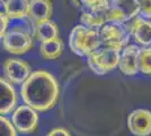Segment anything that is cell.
Returning <instances> with one entry per match:
<instances>
[{
	"instance_id": "18",
	"label": "cell",
	"mask_w": 151,
	"mask_h": 136,
	"mask_svg": "<svg viewBox=\"0 0 151 136\" xmlns=\"http://www.w3.org/2000/svg\"><path fill=\"white\" fill-rule=\"evenodd\" d=\"M138 67L140 73L151 76V47H143L140 49Z\"/></svg>"
},
{
	"instance_id": "10",
	"label": "cell",
	"mask_w": 151,
	"mask_h": 136,
	"mask_svg": "<svg viewBox=\"0 0 151 136\" xmlns=\"http://www.w3.org/2000/svg\"><path fill=\"white\" fill-rule=\"evenodd\" d=\"M126 125L134 136L151 135V111L142 108L131 111L127 116Z\"/></svg>"
},
{
	"instance_id": "7",
	"label": "cell",
	"mask_w": 151,
	"mask_h": 136,
	"mask_svg": "<svg viewBox=\"0 0 151 136\" xmlns=\"http://www.w3.org/2000/svg\"><path fill=\"white\" fill-rule=\"evenodd\" d=\"M139 15V0H109L108 22L129 23Z\"/></svg>"
},
{
	"instance_id": "19",
	"label": "cell",
	"mask_w": 151,
	"mask_h": 136,
	"mask_svg": "<svg viewBox=\"0 0 151 136\" xmlns=\"http://www.w3.org/2000/svg\"><path fill=\"white\" fill-rule=\"evenodd\" d=\"M17 130L13 125L12 120H9L5 116L0 117V136H17Z\"/></svg>"
},
{
	"instance_id": "22",
	"label": "cell",
	"mask_w": 151,
	"mask_h": 136,
	"mask_svg": "<svg viewBox=\"0 0 151 136\" xmlns=\"http://www.w3.org/2000/svg\"><path fill=\"white\" fill-rule=\"evenodd\" d=\"M46 136H71V134H70V132L67 128L57 127V128L51 129Z\"/></svg>"
},
{
	"instance_id": "2",
	"label": "cell",
	"mask_w": 151,
	"mask_h": 136,
	"mask_svg": "<svg viewBox=\"0 0 151 136\" xmlns=\"http://www.w3.org/2000/svg\"><path fill=\"white\" fill-rule=\"evenodd\" d=\"M101 28H93L83 24L76 25L69 34L70 50L77 56L87 57L101 47Z\"/></svg>"
},
{
	"instance_id": "20",
	"label": "cell",
	"mask_w": 151,
	"mask_h": 136,
	"mask_svg": "<svg viewBox=\"0 0 151 136\" xmlns=\"http://www.w3.org/2000/svg\"><path fill=\"white\" fill-rule=\"evenodd\" d=\"M140 16L151 20V0H139Z\"/></svg>"
},
{
	"instance_id": "9",
	"label": "cell",
	"mask_w": 151,
	"mask_h": 136,
	"mask_svg": "<svg viewBox=\"0 0 151 136\" xmlns=\"http://www.w3.org/2000/svg\"><path fill=\"white\" fill-rule=\"evenodd\" d=\"M109 0H104L91 7H83L80 15L81 24L93 28H101L108 22Z\"/></svg>"
},
{
	"instance_id": "11",
	"label": "cell",
	"mask_w": 151,
	"mask_h": 136,
	"mask_svg": "<svg viewBox=\"0 0 151 136\" xmlns=\"http://www.w3.org/2000/svg\"><path fill=\"white\" fill-rule=\"evenodd\" d=\"M140 49L139 44H129L121 51L119 69L126 76H134L139 73L138 57Z\"/></svg>"
},
{
	"instance_id": "5",
	"label": "cell",
	"mask_w": 151,
	"mask_h": 136,
	"mask_svg": "<svg viewBox=\"0 0 151 136\" xmlns=\"http://www.w3.org/2000/svg\"><path fill=\"white\" fill-rule=\"evenodd\" d=\"M101 43L106 47H113L119 50H123L126 45L130 44L132 39V32L129 23L107 22L101 30Z\"/></svg>"
},
{
	"instance_id": "13",
	"label": "cell",
	"mask_w": 151,
	"mask_h": 136,
	"mask_svg": "<svg viewBox=\"0 0 151 136\" xmlns=\"http://www.w3.org/2000/svg\"><path fill=\"white\" fill-rule=\"evenodd\" d=\"M131 32L137 44L151 47V20L145 17H135L129 22Z\"/></svg>"
},
{
	"instance_id": "23",
	"label": "cell",
	"mask_w": 151,
	"mask_h": 136,
	"mask_svg": "<svg viewBox=\"0 0 151 136\" xmlns=\"http://www.w3.org/2000/svg\"><path fill=\"white\" fill-rule=\"evenodd\" d=\"M79 1L81 2V5L83 7H91L99 4L101 1H104V0H79Z\"/></svg>"
},
{
	"instance_id": "17",
	"label": "cell",
	"mask_w": 151,
	"mask_h": 136,
	"mask_svg": "<svg viewBox=\"0 0 151 136\" xmlns=\"http://www.w3.org/2000/svg\"><path fill=\"white\" fill-rule=\"evenodd\" d=\"M31 0H5L7 16L10 20H24L28 17Z\"/></svg>"
},
{
	"instance_id": "4",
	"label": "cell",
	"mask_w": 151,
	"mask_h": 136,
	"mask_svg": "<svg viewBox=\"0 0 151 136\" xmlns=\"http://www.w3.org/2000/svg\"><path fill=\"white\" fill-rule=\"evenodd\" d=\"M121 58V50L106 47L99 48L87 56V64L89 69L96 75H105L109 71L119 68Z\"/></svg>"
},
{
	"instance_id": "8",
	"label": "cell",
	"mask_w": 151,
	"mask_h": 136,
	"mask_svg": "<svg viewBox=\"0 0 151 136\" xmlns=\"http://www.w3.org/2000/svg\"><path fill=\"white\" fill-rule=\"evenodd\" d=\"M4 76L12 84L22 85L33 73L31 65L19 58H8L2 65Z\"/></svg>"
},
{
	"instance_id": "12",
	"label": "cell",
	"mask_w": 151,
	"mask_h": 136,
	"mask_svg": "<svg viewBox=\"0 0 151 136\" xmlns=\"http://www.w3.org/2000/svg\"><path fill=\"white\" fill-rule=\"evenodd\" d=\"M17 108V93L10 82L0 78V113L6 116Z\"/></svg>"
},
{
	"instance_id": "14",
	"label": "cell",
	"mask_w": 151,
	"mask_h": 136,
	"mask_svg": "<svg viewBox=\"0 0 151 136\" xmlns=\"http://www.w3.org/2000/svg\"><path fill=\"white\" fill-rule=\"evenodd\" d=\"M53 13V4L51 0H31L28 20L32 24L51 20Z\"/></svg>"
},
{
	"instance_id": "3",
	"label": "cell",
	"mask_w": 151,
	"mask_h": 136,
	"mask_svg": "<svg viewBox=\"0 0 151 136\" xmlns=\"http://www.w3.org/2000/svg\"><path fill=\"white\" fill-rule=\"evenodd\" d=\"M33 24H19L9 28L1 39L4 49L12 55H24L33 48L34 44Z\"/></svg>"
},
{
	"instance_id": "1",
	"label": "cell",
	"mask_w": 151,
	"mask_h": 136,
	"mask_svg": "<svg viewBox=\"0 0 151 136\" xmlns=\"http://www.w3.org/2000/svg\"><path fill=\"white\" fill-rule=\"evenodd\" d=\"M20 95L25 104L38 112H45L57 104L60 97V86L51 73L35 71L22 84Z\"/></svg>"
},
{
	"instance_id": "16",
	"label": "cell",
	"mask_w": 151,
	"mask_h": 136,
	"mask_svg": "<svg viewBox=\"0 0 151 136\" xmlns=\"http://www.w3.org/2000/svg\"><path fill=\"white\" fill-rule=\"evenodd\" d=\"M63 41L60 38L46 40L40 43V55L45 60H55L63 52Z\"/></svg>"
},
{
	"instance_id": "15",
	"label": "cell",
	"mask_w": 151,
	"mask_h": 136,
	"mask_svg": "<svg viewBox=\"0 0 151 136\" xmlns=\"http://www.w3.org/2000/svg\"><path fill=\"white\" fill-rule=\"evenodd\" d=\"M33 34L35 39L43 42L46 40L59 38V27L53 20H42L33 24Z\"/></svg>"
},
{
	"instance_id": "6",
	"label": "cell",
	"mask_w": 151,
	"mask_h": 136,
	"mask_svg": "<svg viewBox=\"0 0 151 136\" xmlns=\"http://www.w3.org/2000/svg\"><path fill=\"white\" fill-rule=\"evenodd\" d=\"M38 111L28 104H20L12 113V123L20 134H32L38 126Z\"/></svg>"
},
{
	"instance_id": "21",
	"label": "cell",
	"mask_w": 151,
	"mask_h": 136,
	"mask_svg": "<svg viewBox=\"0 0 151 136\" xmlns=\"http://www.w3.org/2000/svg\"><path fill=\"white\" fill-rule=\"evenodd\" d=\"M9 20L10 18L6 15H0V39H2L8 31Z\"/></svg>"
}]
</instances>
